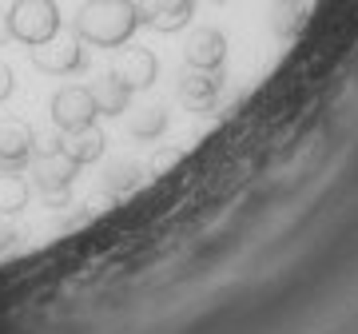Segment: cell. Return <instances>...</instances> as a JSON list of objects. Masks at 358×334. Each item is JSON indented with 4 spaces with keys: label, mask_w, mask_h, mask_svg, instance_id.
Returning <instances> with one entry per match:
<instances>
[{
    "label": "cell",
    "mask_w": 358,
    "mask_h": 334,
    "mask_svg": "<svg viewBox=\"0 0 358 334\" xmlns=\"http://www.w3.org/2000/svg\"><path fill=\"white\" fill-rule=\"evenodd\" d=\"M211 4H227V0H211Z\"/></svg>",
    "instance_id": "obj_19"
},
{
    "label": "cell",
    "mask_w": 358,
    "mask_h": 334,
    "mask_svg": "<svg viewBox=\"0 0 358 334\" xmlns=\"http://www.w3.org/2000/svg\"><path fill=\"white\" fill-rule=\"evenodd\" d=\"M32 152H36L32 128L20 119H4L0 124V171H24Z\"/></svg>",
    "instance_id": "obj_7"
},
{
    "label": "cell",
    "mask_w": 358,
    "mask_h": 334,
    "mask_svg": "<svg viewBox=\"0 0 358 334\" xmlns=\"http://www.w3.org/2000/svg\"><path fill=\"white\" fill-rule=\"evenodd\" d=\"M16 239H20V231H16V227H8V223H0V251H8Z\"/></svg>",
    "instance_id": "obj_18"
},
{
    "label": "cell",
    "mask_w": 358,
    "mask_h": 334,
    "mask_svg": "<svg viewBox=\"0 0 358 334\" xmlns=\"http://www.w3.org/2000/svg\"><path fill=\"white\" fill-rule=\"evenodd\" d=\"M13 88H16V80H13V68H8L4 60H0V103H4L8 96H13Z\"/></svg>",
    "instance_id": "obj_17"
},
{
    "label": "cell",
    "mask_w": 358,
    "mask_h": 334,
    "mask_svg": "<svg viewBox=\"0 0 358 334\" xmlns=\"http://www.w3.org/2000/svg\"><path fill=\"white\" fill-rule=\"evenodd\" d=\"M32 64H36V72H44V76H76V72H84V64H88V52H84V40L72 32V36H52L44 40V44H36L32 48Z\"/></svg>",
    "instance_id": "obj_4"
},
{
    "label": "cell",
    "mask_w": 358,
    "mask_h": 334,
    "mask_svg": "<svg viewBox=\"0 0 358 334\" xmlns=\"http://www.w3.org/2000/svg\"><path fill=\"white\" fill-rule=\"evenodd\" d=\"M136 28H140L136 0H88L80 8L72 32L92 48H120V44L131 40Z\"/></svg>",
    "instance_id": "obj_1"
},
{
    "label": "cell",
    "mask_w": 358,
    "mask_h": 334,
    "mask_svg": "<svg viewBox=\"0 0 358 334\" xmlns=\"http://www.w3.org/2000/svg\"><path fill=\"white\" fill-rule=\"evenodd\" d=\"M128 131L136 136V140H143V143L159 140V136L167 131V112L159 108V103L143 108V112H131V116H128Z\"/></svg>",
    "instance_id": "obj_13"
},
{
    "label": "cell",
    "mask_w": 358,
    "mask_h": 334,
    "mask_svg": "<svg viewBox=\"0 0 358 334\" xmlns=\"http://www.w3.org/2000/svg\"><path fill=\"white\" fill-rule=\"evenodd\" d=\"M28 203V183L20 171H0V215H20Z\"/></svg>",
    "instance_id": "obj_15"
},
{
    "label": "cell",
    "mask_w": 358,
    "mask_h": 334,
    "mask_svg": "<svg viewBox=\"0 0 358 334\" xmlns=\"http://www.w3.org/2000/svg\"><path fill=\"white\" fill-rule=\"evenodd\" d=\"M60 8H56V0H13V8L4 16V28H8V36L28 44V48H36L44 40L60 36Z\"/></svg>",
    "instance_id": "obj_2"
},
{
    "label": "cell",
    "mask_w": 358,
    "mask_h": 334,
    "mask_svg": "<svg viewBox=\"0 0 358 334\" xmlns=\"http://www.w3.org/2000/svg\"><path fill=\"white\" fill-rule=\"evenodd\" d=\"M92 100H96V112H100V116H120V112H128L131 88L115 76V72H108L103 80L92 84Z\"/></svg>",
    "instance_id": "obj_12"
},
{
    "label": "cell",
    "mask_w": 358,
    "mask_h": 334,
    "mask_svg": "<svg viewBox=\"0 0 358 334\" xmlns=\"http://www.w3.org/2000/svg\"><path fill=\"white\" fill-rule=\"evenodd\" d=\"M140 24L155 28V32H179L192 24L195 0H136Z\"/></svg>",
    "instance_id": "obj_6"
},
{
    "label": "cell",
    "mask_w": 358,
    "mask_h": 334,
    "mask_svg": "<svg viewBox=\"0 0 358 334\" xmlns=\"http://www.w3.org/2000/svg\"><path fill=\"white\" fill-rule=\"evenodd\" d=\"M219 88H223V68L219 72H183L179 76V103L192 108V112H211V103L219 100Z\"/></svg>",
    "instance_id": "obj_8"
},
{
    "label": "cell",
    "mask_w": 358,
    "mask_h": 334,
    "mask_svg": "<svg viewBox=\"0 0 358 334\" xmlns=\"http://www.w3.org/2000/svg\"><path fill=\"white\" fill-rule=\"evenodd\" d=\"M140 183H143V167L140 164H112L108 171H103V191L115 195V199L131 195Z\"/></svg>",
    "instance_id": "obj_14"
},
{
    "label": "cell",
    "mask_w": 358,
    "mask_h": 334,
    "mask_svg": "<svg viewBox=\"0 0 358 334\" xmlns=\"http://www.w3.org/2000/svg\"><path fill=\"white\" fill-rule=\"evenodd\" d=\"M103 143H108V140H103V131L96 128V124H84V128H72V131L60 136V147H64L80 167L96 164V159L103 155Z\"/></svg>",
    "instance_id": "obj_11"
},
{
    "label": "cell",
    "mask_w": 358,
    "mask_h": 334,
    "mask_svg": "<svg viewBox=\"0 0 358 334\" xmlns=\"http://www.w3.org/2000/svg\"><path fill=\"white\" fill-rule=\"evenodd\" d=\"M183 56H187V64L199 68V72H219L223 60H227V36H223L219 28H195Z\"/></svg>",
    "instance_id": "obj_9"
},
{
    "label": "cell",
    "mask_w": 358,
    "mask_h": 334,
    "mask_svg": "<svg viewBox=\"0 0 358 334\" xmlns=\"http://www.w3.org/2000/svg\"><path fill=\"white\" fill-rule=\"evenodd\" d=\"M52 119L60 131H72V128H84V124H96V100H92V88H80V84H68L52 96L48 103Z\"/></svg>",
    "instance_id": "obj_5"
},
{
    "label": "cell",
    "mask_w": 358,
    "mask_h": 334,
    "mask_svg": "<svg viewBox=\"0 0 358 334\" xmlns=\"http://www.w3.org/2000/svg\"><path fill=\"white\" fill-rule=\"evenodd\" d=\"M28 167H32V183L40 187V195H68L72 180L80 175V164L60 147V140L36 147L32 159H28Z\"/></svg>",
    "instance_id": "obj_3"
},
{
    "label": "cell",
    "mask_w": 358,
    "mask_h": 334,
    "mask_svg": "<svg viewBox=\"0 0 358 334\" xmlns=\"http://www.w3.org/2000/svg\"><path fill=\"white\" fill-rule=\"evenodd\" d=\"M275 4H287V0H275Z\"/></svg>",
    "instance_id": "obj_20"
},
{
    "label": "cell",
    "mask_w": 358,
    "mask_h": 334,
    "mask_svg": "<svg viewBox=\"0 0 358 334\" xmlns=\"http://www.w3.org/2000/svg\"><path fill=\"white\" fill-rule=\"evenodd\" d=\"M112 72L124 80L131 92H140V88H152L155 84V76H159V60H155L152 48H124Z\"/></svg>",
    "instance_id": "obj_10"
},
{
    "label": "cell",
    "mask_w": 358,
    "mask_h": 334,
    "mask_svg": "<svg viewBox=\"0 0 358 334\" xmlns=\"http://www.w3.org/2000/svg\"><path fill=\"white\" fill-rule=\"evenodd\" d=\"M299 24H303V8H299V0H287V8H282L279 20H275V32H279V36H294Z\"/></svg>",
    "instance_id": "obj_16"
}]
</instances>
